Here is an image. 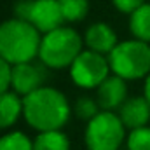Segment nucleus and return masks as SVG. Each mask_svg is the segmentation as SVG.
I'll return each instance as SVG.
<instances>
[{"mask_svg":"<svg viewBox=\"0 0 150 150\" xmlns=\"http://www.w3.org/2000/svg\"><path fill=\"white\" fill-rule=\"evenodd\" d=\"M72 115L68 98L56 87L44 86L23 98V117L37 133L59 131Z\"/></svg>","mask_w":150,"mask_h":150,"instance_id":"f257e3e1","label":"nucleus"},{"mask_svg":"<svg viewBox=\"0 0 150 150\" xmlns=\"http://www.w3.org/2000/svg\"><path fill=\"white\" fill-rule=\"evenodd\" d=\"M42 33L28 21L11 18L0 23V58L9 65L30 63L38 58Z\"/></svg>","mask_w":150,"mask_h":150,"instance_id":"f03ea898","label":"nucleus"},{"mask_svg":"<svg viewBox=\"0 0 150 150\" xmlns=\"http://www.w3.org/2000/svg\"><path fill=\"white\" fill-rule=\"evenodd\" d=\"M84 51V37L72 26H59L49 33H44L40 40L38 59L45 68L63 70L70 68L77 56Z\"/></svg>","mask_w":150,"mask_h":150,"instance_id":"7ed1b4c3","label":"nucleus"},{"mask_svg":"<svg viewBox=\"0 0 150 150\" xmlns=\"http://www.w3.org/2000/svg\"><path fill=\"white\" fill-rule=\"evenodd\" d=\"M113 75L129 80L147 79L150 75V44L129 38L120 40L107 56Z\"/></svg>","mask_w":150,"mask_h":150,"instance_id":"20e7f679","label":"nucleus"},{"mask_svg":"<svg viewBox=\"0 0 150 150\" xmlns=\"http://www.w3.org/2000/svg\"><path fill=\"white\" fill-rule=\"evenodd\" d=\"M126 138V126L115 112L101 110L86 124L84 143L87 150H119Z\"/></svg>","mask_w":150,"mask_h":150,"instance_id":"39448f33","label":"nucleus"},{"mask_svg":"<svg viewBox=\"0 0 150 150\" xmlns=\"http://www.w3.org/2000/svg\"><path fill=\"white\" fill-rule=\"evenodd\" d=\"M14 18L28 21L42 35L63 26L65 23L58 0H19L14 5Z\"/></svg>","mask_w":150,"mask_h":150,"instance_id":"423d86ee","label":"nucleus"},{"mask_svg":"<svg viewBox=\"0 0 150 150\" xmlns=\"http://www.w3.org/2000/svg\"><path fill=\"white\" fill-rule=\"evenodd\" d=\"M68 72L72 82L80 89H98L112 75L108 58L89 49H84L77 56Z\"/></svg>","mask_w":150,"mask_h":150,"instance_id":"0eeeda50","label":"nucleus"},{"mask_svg":"<svg viewBox=\"0 0 150 150\" xmlns=\"http://www.w3.org/2000/svg\"><path fill=\"white\" fill-rule=\"evenodd\" d=\"M45 67L35 61L30 63H21L12 67V75H11V91L19 94L21 98L28 96L30 93L44 87L45 80Z\"/></svg>","mask_w":150,"mask_h":150,"instance_id":"6e6552de","label":"nucleus"},{"mask_svg":"<svg viewBox=\"0 0 150 150\" xmlns=\"http://www.w3.org/2000/svg\"><path fill=\"white\" fill-rule=\"evenodd\" d=\"M96 101L101 110L105 112H119V108L127 100V82L117 75H110L98 89H96Z\"/></svg>","mask_w":150,"mask_h":150,"instance_id":"1a4fd4ad","label":"nucleus"},{"mask_svg":"<svg viewBox=\"0 0 150 150\" xmlns=\"http://www.w3.org/2000/svg\"><path fill=\"white\" fill-rule=\"evenodd\" d=\"M119 44L117 33L108 23L98 21L89 25V28L84 33V45L89 51H94L98 54L108 56L113 51V47Z\"/></svg>","mask_w":150,"mask_h":150,"instance_id":"9d476101","label":"nucleus"},{"mask_svg":"<svg viewBox=\"0 0 150 150\" xmlns=\"http://www.w3.org/2000/svg\"><path fill=\"white\" fill-rule=\"evenodd\" d=\"M117 113L126 129L133 131L138 127H145L150 122V103L145 96H133L126 100Z\"/></svg>","mask_w":150,"mask_h":150,"instance_id":"9b49d317","label":"nucleus"},{"mask_svg":"<svg viewBox=\"0 0 150 150\" xmlns=\"http://www.w3.org/2000/svg\"><path fill=\"white\" fill-rule=\"evenodd\" d=\"M23 117V98L14 91L0 94V129L12 127Z\"/></svg>","mask_w":150,"mask_h":150,"instance_id":"f8f14e48","label":"nucleus"},{"mask_svg":"<svg viewBox=\"0 0 150 150\" xmlns=\"http://www.w3.org/2000/svg\"><path fill=\"white\" fill-rule=\"evenodd\" d=\"M129 32L133 38L150 44V4H143L129 16Z\"/></svg>","mask_w":150,"mask_h":150,"instance_id":"ddd939ff","label":"nucleus"},{"mask_svg":"<svg viewBox=\"0 0 150 150\" xmlns=\"http://www.w3.org/2000/svg\"><path fill=\"white\" fill-rule=\"evenodd\" d=\"M33 150H70V140L61 129L38 133L33 140Z\"/></svg>","mask_w":150,"mask_h":150,"instance_id":"4468645a","label":"nucleus"},{"mask_svg":"<svg viewBox=\"0 0 150 150\" xmlns=\"http://www.w3.org/2000/svg\"><path fill=\"white\" fill-rule=\"evenodd\" d=\"M65 23H79L89 12V0H58Z\"/></svg>","mask_w":150,"mask_h":150,"instance_id":"2eb2a0df","label":"nucleus"},{"mask_svg":"<svg viewBox=\"0 0 150 150\" xmlns=\"http://www.w3.org/2000/svg\"><path fill=\"white\" fill-rule=\"evenodd\" d=\"M0 150H33V140L23 131H9L0 136Z\"/></svg>","mask_w":150,"mask_h":150,"instance_id":"dca6fc26","label":"nucleus"},{"mask_svg":"<svg viewBox=\"0 0 150 150\" xmlns=\"http://www.w3.org/2000/svg\"><path fill=\"white\" fill-rule=\"evenodd\" d=\"M74 112H75V115H77L80 120L89 122L91 119H94L98 113L101 112V108H100L96 98H91V96H80V98H77V101H75Z\"/></svg>","mask_w":150,"mask_h":150,"instance_id":"f3484780","label":"nucleus"},{"mask_svg":"<svg viewBox=\"0 0 150 150\" xmlns=\"http://www.w3.org/2000/svg\"><path fill=\"white\" fill-rule=\"evenodd\" d=\"M126 147L127 150H150V126L129 131L126 138Z\"/></svg>","mask_w":150,"mask_h":150,"instance_id":"a211bd4d","label":"nucleus"},{"mask_svg":"<svg viewBox=\"0 0 150 150\" xmlns=\"http://www.w3.org/2000/svg\"><path fill=\"white\" fill-rule=\"evenodd\" d=\"M143 4H147L145 0H112V5L122 14L131 16L136 9H140Z\"/></svg>","mask_w":150,"mask_h":150,"instance_id":"6ab92c4d","label":"nucleus"},{"mask_svg":"<svg viewBox=\"0 0 150 150\" xmlns=\"http://www.w3.org/2000/svg\"><path fill=\"white\" fill-rule=\"evenodd\" d=\"M11 75H12V65H9L5 59L0 58V94L11 91Z\"/></svg>","mask_w":150,"mask_h":150,"instance_id":"aec40b11","label":"nucleus"},{"mask_svg":"<svg viewBox=\"0 0 150 150\" xmlns=\"http://www.w3.org/2000/svg\"><path fill=\"white\" fill-rule=\"evenodd\" d=\"M143 96L149 100V103H150V75L145 79V87H143Z\"/></svg>","mask_w":150,"mask_h":150,"instance_id":"412c9836","label":"nucleus"}]
</instances>
